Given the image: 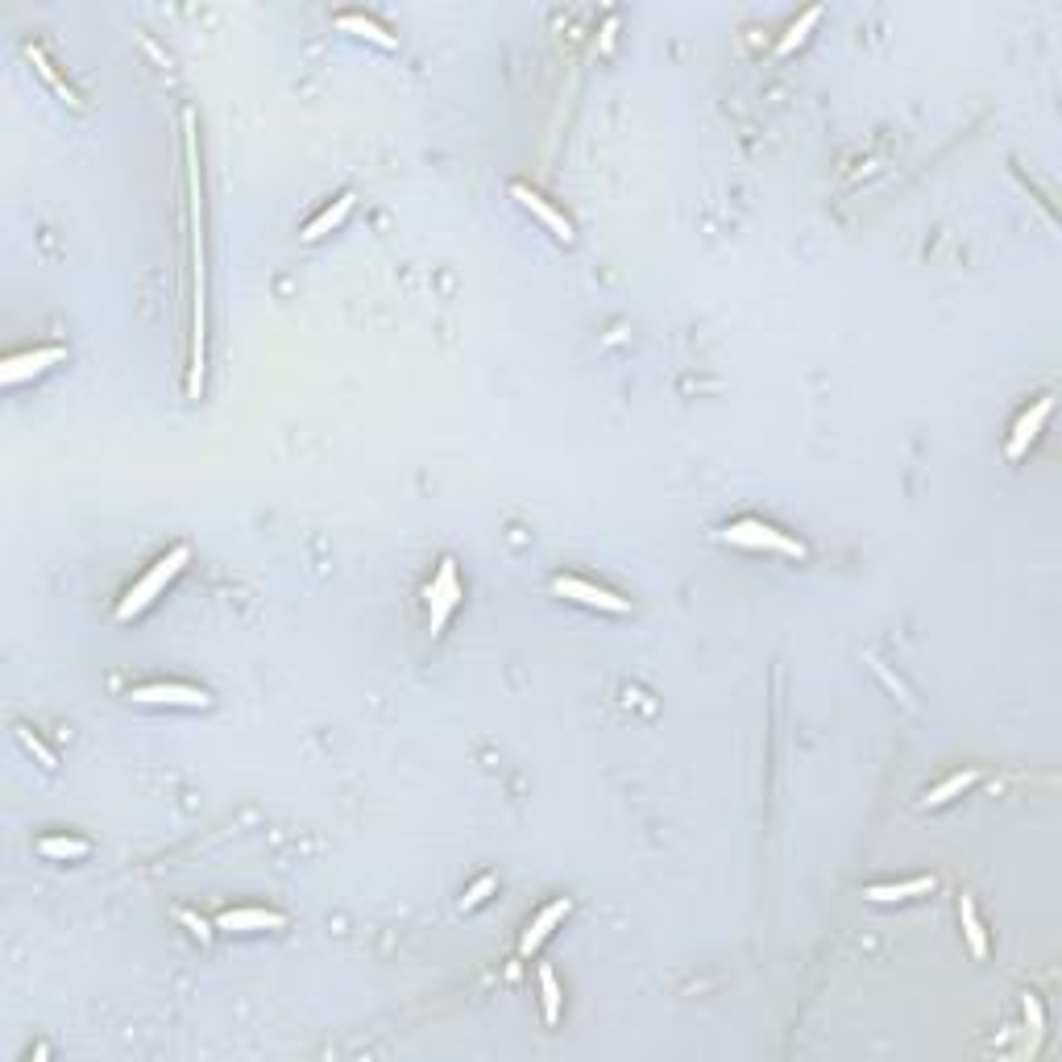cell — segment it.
I'll use <instances>...</instances> for the list:
<instances>
[{
    "label": "cell",
    "mask_w": 1062,
    "mask_h": 1062,
    "mask_svg": "<svg viewBox=\"0 0 1062 1062\" xmlns=\"http://www.w3.org/2000/svg\"><path fill=\"white\" fill-rule=\"evenodd\" d=\"M959 921H963V938L971 946V955L975 959H988V930H984L980 913H975V901L971 897H959Z\"/></svg>",
    "instance_id": "14"
},
{
    "label": "cell",
    "mask_w": 1062,
    "mask_h": 1062,
    "mask_svg": "<svg viewBox=\"0 0 1062 1062\" xmlns=\"http://www.w3.org/2000/svg\"><path fill=\"white\" fill-rule=\"evenodd\" d=\"M88 851H92V847L83 843V838H71V834H46V838H38V855L59 859V863H67V859H83Z\"/></svg>",
    "instance_id": "16"
},
{
    "label": "cell",
    "mask_w": 1062,
    "mask_h": 1062,
    "mask_svg": "<svg viewBox=\"0 0 1062 1062\" xmlns=\"http://www.w3.org/2000/svg\"><path fill=\"white\" fill-rule=\"evenodd\" d=\"M980 768H967V772H955V776H946L942 785H934L926 797H921V809H938V805H946V801H955V797H963L967 789H975L980 785Z\"/></svg>",
    "instance_id": "12"
},
{
    "label": "cell",
    "mask_w": 1062,
    "mask_h": 1062,
    "mask_svg": "<svg viewBox=\"0 0 1062 1062\" xmlns=\"http://www.w3.org/2000/svg\"><path fill=\"white\" fill-rule=\"evenodd\" d=\"M30 59H34V67H38V75H42V79L50 83V88H54V92H59V96H63L67 104H75V92H71V88H67V83L59 79V71H54V67H50V59H46V54H42L38 46L30 50Z\"/></svg>",
    "instance_id": "20"
},
{
    "label": "cell",
    "mask_w": 1062,
    "mask_h": 1062,
    "mask_svg": "<svg viewBox=\"0 0 1062 1062\" xmlns=\"http://www.w3.org/2000/svg\"><path fill=\"white\" fill-rule=\"evenodd\" d=\"M718 540L722 544H735V548H756V552H780V556H793V561H801L805 556V544L785 536L780 527L764 523V519H739V523H726L718 531Z\"/></svg>",
    "instance_id": "2"
},
{
    "label": "cell",
    "mask_w": 1062,
    "mask_h": 1062,
    "mask_svg": "<svg viewBox=\"0 0 1062 1062\" xmlns=\"http://www.w3.org/2000/svg\"><path fill=\"white\" fill-rule=\"evenodd\" d=\"M552 594L556 598H569V602H581V606H590V610H606V614H627L631 610L627 598L610 594V590H602V585L585 581V577H556L552 581Z\"/></svg>",
    "instance_id": "4"
},
{
    "label": "cell",
    "mask_w": 1062,
    "mask_h": 1062,
    "mask_svg": "<svg viewBox=\"0 0 1062 1062\" xmlns=\"http://www.w3.org/2000/svg\"><path fill=\"white\" fill-rule=\"evenodd\" d=\"M1050 411H1054V399H1050V395H1046V399H1038V403H1033L1029 411H1021V419H1017V424H1013V432H1009V444H1004V457H1009V461H1021V457L1029 453V444L1042 436V428H1046Z\"/></svg>",
    "instance_id": "6"
},
{
    "label": "cell",
    "mask_w": 1062,
    "mask_h": 1062,
    "mask_svg": "<svg viewBox=\"0 0 1062 1062\" xmlns=\"http://www.w3.org/2000/svg\"><path fill=\"white\" fill-rule=\"evenodd\" d=\"M133 702H142V706H187V710H204L212 697L204 689H195V685H175V681H154V685H137L133 693Z\"/></svg>",
    "instance_id": "5"
},
{
    "label": "cell",
    "mask_w": 1062,
    "mask_h": 1062,
    "mask_svg": "<svg viewBox=\"0 0 1062 1062\" xmlns=\"http://www.w3.org/2000/svg\"><path fill=\"white\" fill-rule=\"evenodd\" d=\"M179 921H183V926H187L195 938H200V942H212V930H208V921H204V917H195L191 909H179Z\"/></svg>",
    "instance_id": "23"
},
{
    "label": "cell",
    "mask_w": 1062,
    "mask_h": 1062,
    "mask_svg": "<svg viewBox=\"0 0 1062 1062\" xmlns=\"http://www.w3.org/2000/svg\"><path fill=\"white\" fill-rule=\"evenodd\" d=\"M1021 1004H1025V1017H1029V1029H1033V1038H1042L1046 1033V1013H1042V1004H1038V996H1021Z\"/></svg>",
    "instance_id": "22"
},
{
    "label": "cell",
    "mask_w": 1062,
    "mask_h": 1062,
    "mask_svg": "<svg viewBox=\"0 0 1062 1062\" xmlns=\"http://www.w3.org/2000/svg\"><path fill=\"white\" fill-rule=\"evenodd\" d=\"M540 1004H544V1021L548 1025L561 1021V984H556V975L548 967H540Z\"/></svg>",
    "instance_id": "18"
},
{
    "label": "cell",
    "mask_w": 1062,
    "mask_h": 1062,
    "mask_svg": "<svg viewBox=\"0 0 1062 1062\" xmlns=\"http://www.w3.org/2000/svg\"><path fill=\"white\" fill-rule=\"evenodd\" d=\"M17 739H21V747L30 751V756H34V760H38L46 772H54V768H59V760H54V751H50V747H46V743H42V739L30 731V726H17Z\"/></svg>",
    "instance_id": "19"
},
{
    "label": "cell",
    "mask_w": 1062,
    "mask_h": 1062,
    "mask_svg": "<svg viewBox=\"0 0 1062 1062\" xmlns=\"http://www.w3.org/2000/svg\"><path fill=\"white\" fill-rule=\"evenodd\" d=\"M934 876H917V880H905V884H872L863 897L876 901V905H892V901H909V897H926L934 892Z\"/></svg>",
    "instance_id": "13"
},
{
    "label": "cell",
    "mask_w": 1062,
    "mask_h": 1062,
    "mask_svg": "<svg viewBox=\"0 0 1062 1062\" xmlns=\"http://www.w3.org/2000/svg\"><path fill=\"white\" fill-rule=\"evenodd\" d=\"M187 561H191V548H183V544L166 552L162 561H154V565H150V573H146L142 581H137L125 598H121V606H117V619L125 623V619H133V614L150 610V606H154V602L166 594V585H171V581L183 573V565H187Z\"/></svg>",
    "instance_id": "1"
},
{
    "label": "cell",
    "mask_w": 1062,
    "mask_h": 1062,
    "mask_svg": "<svg viewBox=\"0 0 1062 1062\" xmlns=\"http://www.w3.org/2000/svg\"><path fill=\"white\" fill-rule=\"evenodd\" d=\"M569 909H573V901H569V897H556L552 905H544V909L536 913V921H531V926L523 930L519 955H523V959H531V955H536V950L544 946V938H548V934H552V930H556V926H561V921L569 917Z\"/></svg>",
    "instance_id": "9"
},
{
    "label": "cell",
    "mask_w": 1062,
    "mask_h": 1062,
    "mask_svg": "<svg viewBox=\"0 0 1062 1062\" xmlns=\"http://www.w3.org/2000/svg\"><path fill=\"white\" fill-rule=\"evenodd\" d=\"M511 195H515V200H519V204H523V208H527L531 216H540V220H544V225L552 229V237H561L565 245L573 241V225H569V220H565L561 212H556V208H552V204L544 200L540 191H531L527 183H515V187H511Z\"/></svg>",
    "instance_id": "10"
},
{
    "label": "cell",
    "mask_w": 1062,
    "mask_h": 1062,
    "mask_svg": "<svg viewBox=\"0 0 1062 1062\" xmlns=\"http://www.w3.org/2000/svg\"><path fill=\"white\" fill-rule=\"evenodd\" d=\"M337 25H341L345 34H361V38H370V42H374V46H382V50H395V46H399V38H395V34H390V30H382L378 21L361 17V13H345Z\"/></svg>",
    "instance_id": "15"
},
{
    "label": "cell",
    "mask_w": 1062,
    "mask_h": 1062,
    "mask_svg": "<svg viewBox=\"0 0 1062 1062\" xmlns=\"http://www.w3.org/2000/svg\"><path fill=\"white\" fill-rule=\"evenodd\" d=\"M461 598H465V590H461V577H457V561H453V556H444L432 585H428V627H432V635L444 631V623H449V614L461 606Z\"/></svg>",
    "instance_id": "3"
},
{
    "label": "cell",
    "mask_w": 1062,
    "mask_h": 1062,
    "mask_svg": "<svg viewBox=\"0 0 1062 1062\" xmlns=\"http://www.w3.org/2000/svg\"><path fill=\"white\" fill-rule=\"evenodd\" d=\"M818 21H822V9H805V13H801L793 25H789V30H785V38L776 42V54H780V59H785V54H793V50H797V46L809 38V30H814Z\"/></svg>",
    "instance_id": "17"
},
{
    "label": "cell",
    "mask_w": 1062,
    "mask_h": 1062,
    "mask_svg": "<svg viewBox=\"0 0 1062 1062\" xmlns=\"http://www.w3.org/2000/svg\"><path fill=\"white\" fill-rule=\"evenodd\" d=\"M353 204H357V195H353V191H345V195H341L337 204H328V208H324V212H320L316 220H307V225H303V233H299V237H303V241H320V237H328L332 229H341L345 220H349Z\"/></svg>",
    "instance_id": "11"
},
{
    "label": "cell",
    "mask_w": 1062,
    "mask_h": 1062,
    "mask_svg": "<svg viewBox=\"0 0 1062 1062\" xmlns=\"http://www.w3.org/2000/svg\"><path fill=\"white\" fill-rule=\"evenodd\" d=\"M494 888H498V880H494V876H482V880L473 884V888L465 892V897H461V909H478V905H482V901L490 897Z\"/></svg>",
    "instance_id": "21"
},
{
    "label": "cell",
    "mask_w": 1062,
    "mask_h": 1062,
    "mask_svg": "<svg viewBox=\"0 0 1062 1062\" xmlns=\"http://www.w3.org/2000/svg\"><path fill=\"white\" fill-rule=\"evenodd\" d=\"M63 357H67V349H63V345H46V349L17 353V357H9L5 366H0V382H5V386H17V382L34 378V374H42V370H50V366H59Z\"/></svg>",
    "instance_id": "7"
},
{
    "label": "cell",
    "mask_w": 1062,
    "mask_h": 1062,
    "mask_svg": "<svg viewBox=\"0 0 1062 1062\" xmlns=\"http://www.w3.org/2000/svg\"><path fill=\"white\" fill-rule=\"evenodd\" d=\"M287 917L274 913V909H254V905H241V909H225L216 917V930L225 934H254V930H283Z\"/></svg>",
    "instance_id": "8"
}]
</instances>
